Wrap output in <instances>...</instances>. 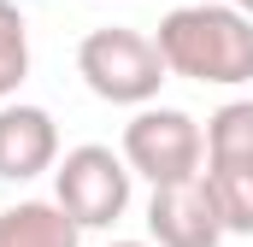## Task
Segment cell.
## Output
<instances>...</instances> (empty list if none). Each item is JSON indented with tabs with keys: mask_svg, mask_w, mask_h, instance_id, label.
Wrapping results in <instances>:
<instances>
[{
	"mask_svg": "<svg viewBox=\"0 0 253 247\" xmlns=\"http://www.w3.org/2000/svg\"><path fill=\"white\" fill-rule=\"evenodd\" d=\"M0 247H83V230L53 200H18L0 212Z\"/></svg>",
	"mask_w": 253,
	"mask_h": 247,
	"instance_id": "obj_7",
	"label": "cell"
},
{
	"mask_svg": "<svg viewBox=\"0 0 253 247\" xmlns=\"http://www.w3.org/2000/svg\"><path fill=\"white\" fill-rule=\"evenodd\" d=\"M159 59L171 77L212 82V88H242L253 82V18L230 0H194L171 6L159 18Z\"/></svg>",
	"mask_w": 253,
	"mask_h": 247,
	"instance_id": "obj_1",
	"label": "cell"
},
{
	"mask_svg": "<svg viewBox=\"0 0 253 247\" xmlns=\"http://www.w3.org/2000/svg\"><path fill=\"white\" fill-rule=\"evenodd\" d=\"M30 77V18L18 12V0H0V106L24 88Z\"/></svg>",
	"mask_w": 253,
	"mask_h": 247,
	"instance_id": "obj_10",
	"label": "cell"
},
{
	"mask_svg": "<svg viewBox=\"0 0 253 247\" xmlns=\"http://www.w3.org/2000/svg\"><path fill=\"white\" fill-rule=\"evenodd\" d=\"M129 165L124 153H112L106 141H83L59 153L53 165V206L77 230H112L118 218L129 212Z\"/></svg>",
	"mask_w": 253,
	"mask_h": 247,
	"instance_id": "obj_4",
	"label": "cell"
},
{
	"mask_svg": "<svg viewBox=\"0 0 253 247\" xmlns=\"http://www.w3.org/2000/svg\"><path fill=\"white\" fill-rule=\"evenodd\" d=\"M230 6H236V12H248V18H253V0H230Z\"/></svg>",
	"mask_w": 253,
	"mask_h": 247,
	"instance_id": "obj_11",
	"label": "cell"
},
{
	"mask_svg": "<svg viewBox=\"0 0 253 247\" xmlns=\"http://www.w3.org/2000/svg\"><path fill=\"white\" fill-rule=\"evenodd\" d=\"M77 77L88 82L94 100L106 106H153L159 88H165V59H159V41L129 30V24H100L77 41Z\"/></svg>",
	"mask_w": 253,
	"mask_h": 247,
	"instance_id": "obj_2",
	"label": "cell"
},
{
	"mask_svg": "<svg viewBox=\"0 0 253 247\" xmlns=\"http://www.w3.org/2000/svg\"><path fill=\"white\" fill-rule=\"evenodd\" d=\"M59 165V124L47 106L6 100L0 106V183H30Z\"/></svg>",
	"mask_w": 253,
	"mask_h": 247,
	"instance_id": "obj_6",
	"label": "cell"
},
{
	"mask_svg": "<svg viewBox=\"0 0 253 247\" xmlns=\"http://www.w3.org/2000/svg\"><path fill=\"white\" fill-rule=\"evenodd\" d=\"M206 165H253V100H224L206 118Z\"/></svg>",
	"mask_w": 253,
	"mask_h": 247,
	"instance_id": "obj_8",
	"label": "cell"
},
{
	"mask_svg": "<svg viewBox=\"0 0 253 247\" xmlns=\"http://www.w3.org/2000/svg\"><path fill=\"white\" fill-rule=\"evenodd\" d=\"M106 247H153V242H106Z\"/></svg>",
	"mask_w": 253,
	"mask_h": 247,
	"instance_id": "obj_12",
	"label": "cell"
},
{
	"mask_svg": "<svg viewBox=\"0 0 253 247\" xmlns=\"http://www.w3.org/2000/svg\"><path fill=\"white\" fill-rule=\"evenodd\" d=\"M212 200H218V218L230 236H253V165H206L200 171Z\"/></svg>",
	"mask_w": 253,
	"mask_h": 247,
	"instance_id": "obj_9",
	"label": "cell"
},
{
	"mask_svg": "<svg viewBox=\"0 0 253 247\" xmlns=\"http://www.w3.org/2000/svg\"><path fill=\"white\" fill-rule=\"evenodd\" d=\"M124 165L129 177H147L153 188L171 183H194L206 171V129L183 112V106H141L135 118L124 124Z\"/></svg>",
	"mask_w": 253,
	"mask_h": 247,
	"instance_id": "obj_3",
	"label": "cell"
},
{
	"mask_svg": "<svg viewBox=\"0 0 253 247\" xmlns=\"http://www.w3.org/2000/svg\"><path fill=\"white\" fill-rule=\"evenodd\" d=\"M224 236L230 230L218 218V200H212L206 177L153 188V200H147V242L153 247H218Z\"/></svg>",
	"mask_w": 253,
	"mask_h": 247,
	"instance_id": "obj_5",
	"label": "cell"
}]
</instances>
